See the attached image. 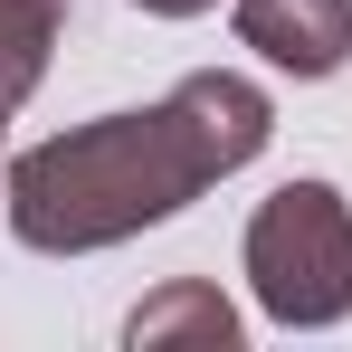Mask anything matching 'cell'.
<instances>
[{"instance_id": "cell-1", "label": "cell", "mask_w": 352, "mask_h": 352, "mask_svg": "<svg viewBox=\"0 0 352 352\" xmlns=\"http://www.w3.org/2000/svg\"><path fill=\"white\" fill-rule=\"evenodd\" d=\"M276 133V105L257 76L200 67L143 115H96L76 133H48L10 162V238L38 257H96L115 238H143L181 219L210 181L248 172Z\"/></svg>"}, {"instance_id": "cell-2", "label": "cell", "mask_w": 352, "mask_h": 352, "mask_svg": "<svg viewBox=\"0 0 352 352\" xmlns=\"http://www.w3.org/2000/svg\"><path fill=\"white\" fill-rule=\"evenodd\" d=\"M238 257H248V286L267 305V324L324 333V324L352 314V200L333 181H286V190H267Z\"/></svg>"}, {"instance_id": "cell-3", "label": "cell", "mask_w": 352, "mask_h": 352, "mask_svg": "<svg viewBox=\"0 0 352 352\" xmlns=\"http://www.w3.org/2000/svg\"><path fill=\"white\" fill-rule=\"evenodd\" d=\"M238 48L314 86V76H343L352 67V0H238Z\"/></svg>"}, {"instance_id": "cell-4", "label": "cell", "mask_w": 352, "mask_h": 352, "mask_svg": "<svg viewBox=\"0 0 352 352\" xmlns=\"http://www.w3.org/2000/svg\"><path fill=\"white\" fill-rule=\"evenodd\" d=\"M124 343H133V352H162V343L238 352V305H229L219 286H200V276H172V286L153 295V305H133V324H124Z\"/></svg>"}, {"instance_id": "cell-5", "label": "cell", "mask_w": 352, "mask_h": 352, "mask_svg": "<svg viewBox=\"0 0 352 352\" xmlns=\"http://www.w3.org/2000/svg\"><path fill=\"white\" fill-rule=\"evenodd\" d=\"M58 0H0V115H19L38 96V76L58 58Z\"/></svg>"}, {"instance_id": "cell-6", "label": "cell", "mask_w": 352, "mask_h": 352, "mask_svg": "<svg viewBox=\"0 0 352 352\" xmlns=\"http://www.w3.org/2000/svg\"><path fill=\"white\" fill-rule=\"evenodd\" d=\"M133 10H153V19H200V10H219V0H133Z\"/></svg>"}, {"instance_id": "cell-7", "label": "cell", "mask_w": 352, "mask_h": 352, "mask_svg": "<svg viewBox=\"0 0 352 352\" xmlns=\"http://www.w3.org/2000/svg\"><path fill=\"white\" fill-rule=\"evenodd\" d=\"M0 124H10V115H0Z\"/></svg>"}]
</instances>
